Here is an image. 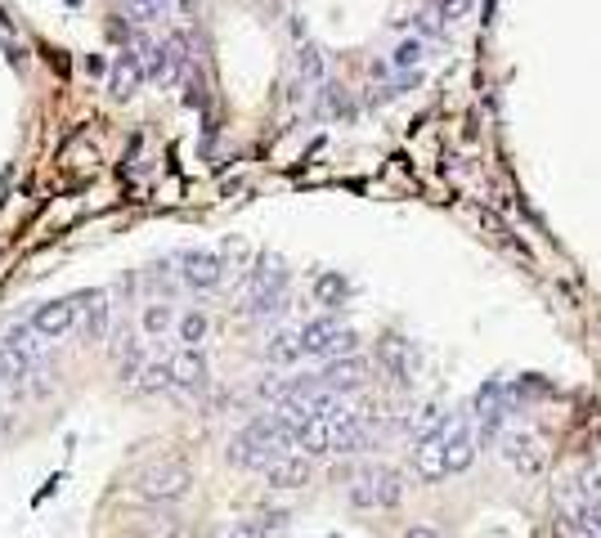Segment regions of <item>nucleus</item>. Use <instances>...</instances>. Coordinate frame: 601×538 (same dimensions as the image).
<instances>
[{
    "mask_svg": "<svg viewBox=\"0 0 601 538\" xmlns=\"http://www.w3.org/2000/svg\"><path fill=\"white\" fill-rule=\"evenodd\" d=\"M229 463L243 467V471H270L283 454H297V426L283 417V413H266V417H252L238 436L229 440Z\"/></svg>",
    "mask_w": 601,
    "mask_h": 538,
    "instance_id": "1",
    "label": "nucleus"
},
{
    "mask_svg": "<svg viewBox=\"0 0 601 538\" xmlns=\"http://www.w3.org/2000/svg\"><path fill=\"white\" fill-rule=\"evenodd\" d=\"M283 305H288V270L283 261L261 256L257 270H248L243 287H238V314L261 318V314H279Z\"/></svg>",
    "mask_w": 601,
    "mask_h": 538,
    "instance_id": "2",
    "label": "nucleus"
},
{
    "mask_svg": "<svg viewBox=\"0 0 601 538\" xmlns=\"http://www.w3.org/2000/svg\"><path fill=\"white\" fill-rule=\"evenodd\" d=\"M345 498H350V507H359V511H391V507H400V498H404V476H400L395 467H382V463L359 467V471L350 476V485H345Z\"/></svg>",
    "mask_w": 601,
    "mask_h": 538,
    "instance_id": "3",
    "label": "nucleus"
},
{
    "mask_svg": "<svg viewBox=\"0 0 601 538\" xmlns=\"http://www.w3.org/2000/svg\"><path fill=\"white\" fill-rule=\"evenodd\" d=\"M499 454L525 480H539L548 471V445H543V436H539L534 426H508L503 436H499Z\"/></svg>",
    "mask_w": 601,
    "mask_h": 538,
    "instance_id": "4",
    "label": "nucleus"
},
{
    "mask_svg": "<svg viewBox=\"0 0 601 538\" xmlns=\"http://www.w3.org/2000/svg\"><path fill=\"white\" fill-rule=\"evenodd\" d=\"M297 333H301V355H310V359H341V355H354V333L345 328V323H337L332 314L305 318Z\"/></svg>",
    "mask_w": 601,
    "mask_h": 538,
    "instance_id": "5",
    "label": "nucleus"
},
{
    "mask_svg": "<svg viewBox=\"0 0 601 538\" xmlns=\"http://www.w3.org/2000/svg\"><path fill=\"white\" fill-rule=\"evenodd\" d=\"M193 485V471L180 463V458H158L144 476H140V494L153 498V503H180Z\"/></svg>",
    "mask_w": 601,
    "mask_h": 538,
    "instance_id": "6",
    "label": "nucleus"
},
{
    "mask_svg": "<svg viewBox=\"0 0 601 538\" xmlns=\"http://www.w3.org/2000/svg\"><path fill=\"white\" fill-rule=\"evenodd\" d=\"M32 333L41 337V342H59V337H68L77 323H81V296H59V301H46V305H37L32 309Z\"/></svg>",
    "mask_w": 601,
    "mask_h": 538,
    "instance_id": "7",
    "label": "nucleus"
},
{
    "mask_svg": "<svg viewBox=\"0 0 601 538\" xmlns=\"http://www.w3.org/2000/svg\"><path fill=\"white\" fill-rule=\"evenodd\" d=\"M224 270H229L224 256L211 252V247H193V252L180 256V283L193 287V292H216L224 283Z\"/></svg>",
    "mask_w": 601,
    "mask_h": 538,
    "instance_id": "8",
    "label": "nucleus"
},
{
    "mask_svg": "<svg viewBox=\"0 0 601 538\" xmlns=\"http://www.w3.org/2000/svg\"><path fill=\"white\" fill-rule=\"evenodd\" d=\"M32 373H37V355H28L10 333H0V386L23 390Z\"/></svg>",
    "mask_w": 601,
    "mask_h": 538,
    "instance_id": "9",
    "label": "nucleus"
},
{
    "mask_svg": "<svg viewBox=\"0 0 601 538\" xmlns=\"http://www.w3.org/2000/svg\"><path fill=\"white\" fill-rule=\"evenodd\" d=\"M319 382H323L328 390H337V395H350V390H359V386L369 382V359H359V355L328 359V364L319 368Z\"/></svg>",
    "mask_w": 601,
    "mask_h": 538,
    "instance_id": "10",
    "label": "nucleus"
},
{
    "mask_svg": "<svg viewBox=\"0 0 601 538\" xmlns=\"http://www.w3.org/2000/svg\"><path fill=\"white\" fill-rule=\"evenodd\" d=\"M167 368H171V390H202L207 377H211L202 351H176V355L167 359Z\"/></svg>",
    "mask_w": 601,
    "mask_h": 538,
    "instance_id": "11",
    "label": "nucleus"
},
{
    "mask_svg": "<svg viewBox=\"0 0 601 538\" xmlns=\"http://www.w3.org/2000/svg\"><path fill=\"white\" fill-rule=\"evenodd\" d=\"M112 323V305L103 292H81V337L86 342H103Z\"/></svg>",
    "mask_w": 601,
    "mask_h": 538,
    "instance_id": "12",
    "label": "nucleus"
},
{
    "mask_svg": "<svg viewBox=\"0 0 601 538\" xmlns=\"http://www.w3.org/2000/svg\"><path fill=\"white\" fill-rule=\"evenodd\" d=\"M144 54H149V77H158V81H176L180 68H184V59H189L180 37H171L162 45H144Z\"/></svg>",
    "mask_w": 601,
    "mask_h": 538,
    "instance_id": "13",
    "label": "nucleus"
},
{
    "mask_svg": "<svg viewBox=\"0 0 601 538\" xmlns=\"http://www.w3.org/2000/svg\"><path fill=\"white\" fill-rule=\"evenodd\" d=\"M413 471H418L422 480H431V485L449 476V458H444L440 430H435V436H427V440H418V449H413Z\"/></svg>",
    "mask_w": 601,
    "mask_h": 538,
    "instance_id": "14",
    "label": "nucleus"
},
{
    "mask_svg": "<svg viewBox=\"0 0 601 538\" xmlns=\"http://www.w3.org/2000/svg\"><path fill=\"white\" fill-rule=\"evenodd\" d=\"M310 480V463H305V454H283L270 471H266V485H274V489H301Z\"/></svg>",
    "mask_w": 601,
    "mask_h": 538,
    "instance_id": "15",
    "label": "nucleus"
},
{
    "mask_svg": "<svg viewBox=\"0 0 601 538\" xmlns=\"http://www.w3.org/2000/svg\"><path fill=\"white\" fill-rule=\"evenodd\" d=\"M144 72H149V68H144L140 54H122V59L112 63V94H117V99H131V94L140 90Z\"/></svg>",
    "mask_w": 601,
    "mask_h": 538,
    "instance_id": "16",
    "label": "nucleus"
},
{
    "mask_svg": "<svg viewBox=\"0 0 601 538\" xmlns=\"http://www.w3.org/2000/svg\"><path fill=\"white\" fill-rule=\"evenodd\" d=\"M378 359H382V368H387L395 382H409V377H413V351H409V342L387 337L382 351H378Z\"/></svg>",
    "mask_w": 601,
    "mask_h": 538,
    "instance_id": "17",
    "label": "nucleus"
},
{
    "mask_svg": "<svg viewBox=\"0 0 601 538\" xmlns=\"http://www.w3.org/2000/svg\"><path fill=\"white\" fill-rule=\"evenodd\" d=\"M176 342H180V351H198L207 342V314L202 309H184L176 318Z\"/></svg>",
    "mask_w": 601,
    "mask_h": 538,
    "instance_id": "18",
    "label": "nucleus"
},
{
    "mask_svg": "<svg viewBox=\"0 0 601 538\" xmlns=\"http://www.w3.org/2000/svg\"><path fill=\"white\" fill-rule=\"evenodd\" d=\"M266 359L270 364H297L301 359V333L297 328L292 333H274L270 346H266Z\"/></svg>",
    "mask_w": 601,
    "mask_h": 538,
    "instance_id": "19",
    "label": "nucleus"
},
{
    "mask_svg": "<svg viewBox=\"0 0 601 538\" xmlns=\"http://www.w3.org/2000/svg\"><path fill=\"white\" fill-rule=\"evenodd\" d=\"M471 6H475V0H431V19H435V28L444 32V28H453V23H462L467 14H471Z\"/></svg>",
    "mask_w": 601,
    "mask_h": 538,
    "instance_id": "20",
    "label": "nucleus"
},
{
    "mask_svg": "<svg viewBox=\"0 0 601 538\" xmlns=\"http://www.w3.org/2000/svg\"><path fill=\"white\" fill-rule=\"evenodd\" d=\"M167 328H176L171 305H167V301H149V305H144V333H149V337H162Z\"/></svg>",
    "mask_w": 601,
    "mask_h": 538,
    "instance_id": "21",
    "label": "nucleus"
},
{
    "mask_svg": "<svg viewBox=\"0 0 601 538\" xmlns=\"http://www.w3.org/2000/svg\"><path fill=\"white\" fill-rule=\"evenodd\" d=\"M422 54H427V41H422V37H409V41H400V45H395L391 68L409 72V68H418V63H422Z\"/></svg>",
    "mask_w": 601,
    "mask_h": 538,
    "instance_id": "22",
    "label": "nucleus"
},
{
    "mask_svg": "<svg viewBox=\"0 0 601 538\" xmlns=\"http://www.w3.org/2000/svg\"><path fill=\"white\" fill-rule=\"evenodd\" d=\"M127 10H131V19H140V23H158V19L171 14V0H127Z\"/></svg>",
    "mask_w": 601,
    "mask_h": 538,
    "instance_id": "23",
    "label": "nucleus"
},
{
    "mask_svg": "<svg viewBox=\"0 0 601 538\" xmlns=\"http://www.w3.org/2000/svg\"><path fill=\"white\" fill-rule=\"evenodd\" d=\"M297 68H301V77H305L310 85H319V81H323V54H319L314 45H305V50L297 54Z\"/></svg>",
    "mask_w": 601,
    "mask_h": 538,
    "instance_id": "24",
    "label": "nucleus"
},
{
    "mask_svg": "<svg viewBox=\"0 0 601 538\" xmlns=\"http://www.w3.org/2000/svg\"><path fill=\"white\" fill-rule=\"evenodd\" d=\"M140 390H171V368H167V359H162V364H144Z\"/></svg>",
    "mask_w": 601,
    "mask_h": 538,
    "instance_id": "25",
    "label": "nucleus"
},
{
    "mask_svg": "<svg viewBox=\"0 0 601 538\" xmlns=\"http://www.w3.org/2000/svg\"><path fill=\"white\" fill-rule=\"evenodd\" d=\"M270 534V516H257V520H248V525H238L233 534H224V538H266Z\"/></svg>",
    "mask_w": 601,
    "mask_h": 538,
    "instance_id": "26",
    "label": "nucleus"
},
{
    "mask_svg": "<svg viewBox=\"0 0 601 538\" xmlns=\"http://www.w3.org/2000/svg\"><path fill=\"white\" fill-rule=\"evenodd\" d=\"M579 485H583V494H588L592 503H601V463H592V467L583 471V480H579Z\"/></svg>",
    "mask_w": 601,
    "mask_h": 538,
    "instance_id": "27",
    "label": "nucleus"
},
{
    "mask_svg": "<svg viewBox=\"0 0 601 538\" xmlns=\"http://www.w3.org/2000/svg\"><path fill=\"white\" fill-rule=\"evenodd\" d=\"M341 292H345V283H341V278H332V274H328V278H319V301H323V305H332Z\"/></svg>",
    "mask_w": 601,
    "mask_h": 538,
    "instance_id": "28",
    "label": "nucleus"
},
{
    "mask_svg": "<svg viewBox=\"0 0 601 538\" xmlns=\"http://www.w3.org/2000/svg\"><path fill=\"white\" fill-rule=\"evenodd\" d=\"M404 538H444V534L431 529V525H413V529H404Z\"/></svg>",
    "mask_w": 601,
    "mask_h": 538,
    "instance_id": "29",
    "label": "nucleus"
}]
</instances>
